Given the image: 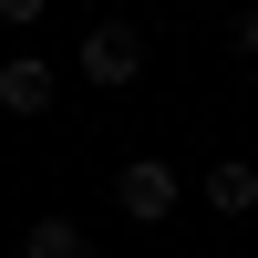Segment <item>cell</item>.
<instances>
[{"label":"cell","mask_w":258,"mask_h":258,"mask_svg":"<svg viewBox=\"0 0 258 258\" xmlns=\"http://www.w3.org/2000/svg\"><path fill=\"white\" fill-rule=\"evenodd\" d=\"M135 73H145V31H135V21H93V31H83V83L124 93Z\"/></svg>","instance_id":"obj_1"},{"label":"cell","mask_w":258,"mask_h":258,"mask_svg":"<svg viewBox=\"0 0 258 258\" xmlns=\"http://www.w3.org/2000/svg\"><path fill=\"white\" fill-rule=\"evenodd\" d=\"M114 207H124L135 227H155V217H176V165H165V155H135V165L114 176Z\"/></svg>","instance_id":"obj_2"},{"label":"cell","mask_w":258,"mask_h":258,"mask_svg":"<svg viewBox=\"0 0 258 258\" xmlns=\"http://www.w3.org/2000/svg\"><path fill=\"white\" fill-rule=\"evenodd\" d=\"M0 114H52V62H41V52L0 62Z\"/></svg>","instance_id":"obj_3"},{"label":"cell","mask_w":258,"mask_h":258,"mask_svg":"<svg viewBox=\"0 0 258 258\" xmlns=\"http://www.w3.org/2000/svg\"><path fill=\"white\" fill-rule=\"evenodd\" d=\"M207 207H217V217H248V207H258V165L217 155V165H207Z\"/></svg>","instance_id":"obj_4"},{"label":"cell","mask_w":258,"mask_h":258,"mask_svg":"<svg viewBox=\"0 0 258 258\" xmlns=\"http://www.w3.org/2000/svg\"><path fill=\"white\" fill-rule=\"evenodd\" d=\"M21 258H93V248H83V227H73V217H31Z\"/></svg>","instance_id":"obj_5"},{"label":"cell","mask_w":258,"mask_h":258,"mask_svg":"<svg viewBox=\"0 0 258 258\" xmlns=\"http://www.w3.org/2000/svg\"><path fill=\"white\" fill-rule=\"evenodd\" d=\"M238 62L258 73V11H238Z\"/></svg>","instance_id":"obj_6"},{"label":"cell","mask_w":258,"mask_h":258,"mask_svg":"<svg viewBox=\"0 0 258 258\" xmlns=\"http://www.w3.org/2000/svg\"><path fill=\"white\" fill-rule=\"evenodd\" d=\"M0 21H11V31H21V21H41V0H0Z\"/></svg>","instance_id":"obj_7"}]
</instances>
